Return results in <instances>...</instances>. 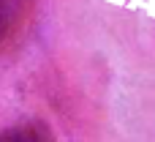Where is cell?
<instances>
[{
	"instance_id": "obj_1",
	"label": "cell",
	"mask_w": 155,
	"mask_h": 142,
	"mask_svg": "<svg viewBox=\"0 0 155 142\" xmlns=\"http://www.w3.org/2000/svg\"><path fill=\"white\" fill-rule=\"evenodd\" d=\"M14 140L46 142V140H52V131L46 126H41V123H19V126H11V129L0 131V142H14Z\"/></svg>"
},
{
	"instance_id": "obj_2",
	"label": "cell",
	"mask_w": 155,
	"mask_h": 142,
	"mask_svg": "<svg viewBox=\"0 0 155 142\" xmlns=\"http://www.w3.org/2000/svg\"><path fill=\"white\" fill-rule=\"evenodd\" d=\"M22 11L25 0H0V44L5 41V36H11L16 22L22 19Z\"/></svg>"
}]
</instances>
